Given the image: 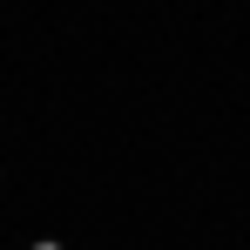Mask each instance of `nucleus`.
<instances>
[{
    "instance_id": "f257e3e1",
    "label": "nucleus",
    "mask_w": 250,
    "mask_h": 250,
    "mask_svg": "<svg viewBox=\"0 0 250 250\" xmlns=\"http://www.w3.org/2000/svg\"><path fill=\"white\" fill-rule=\"evenodd\" d=\"M27 250H68L61 237H27Z\"/></svg>"
},
{
    "instance_id": "f03ea898",
    "label": "nucleus",
    "mask_w": 250,
    "mask_h": 250,
    "mask_svg": "<svg viewBox=\"0 0 250 250\" xmlns=\"http://www.w3.org/2000/svg\"><path fill=\"white\" fill-rule=\"evenodd\" d=\"M0 183H7V169H0Z\"/></svg>"
}]
</instances>
